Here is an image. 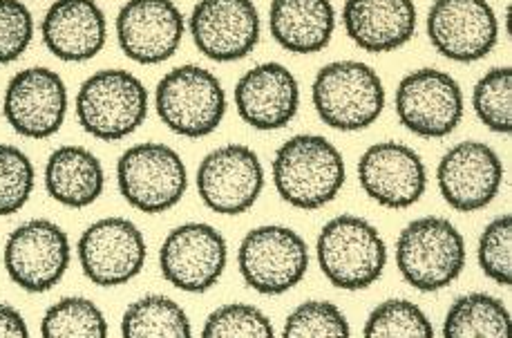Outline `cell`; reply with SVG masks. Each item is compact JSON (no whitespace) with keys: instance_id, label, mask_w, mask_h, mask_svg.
<instances>
[{"instance_id":"6da1fadb","label":"cell","mask_w":512,"mask_h":338,"mask_svg":"<svg viewBox=\"0 0 512 338\" xmlns=\"http://www.w3.org/2000/svg\"><path fill=\"white\" fill-rule=\"evenodd\" d=\"M273 186L300 211H318L336 200L347 182L345 157L327 137L302 133L284 142L271 164Z\"/></svg>"},{"instance_id":"7a4b0ae2","label":"cell","mask_w":512,"mask_h":338,"mask_svg":"<svg viewBox=\"0 0 512 338\" xmlns=\"http://www.w3.org/2000/svg\"><path fill=\"white\" fill-rule=\"evenodd\" d=\"M383 79L365 61H331L311 83V103L322 124L340 133L367 130L385 110Z\"/></svg>"},{"instance_id":"3957f363","label":"cell","mask_w":512,"mask_h":338,"mask_svg":"<svg viewBox=\"0 0 512 338\" xmlns=\"http://www.w3.org/2000/svg\"><path fill=\"white\" fill-rule=\"evenodd\" d=\"M396 269L416 291L434 294L459 280L468 262L466 240L450 220L416 218L398 233Z\"/></svg>"},{"instance_id":"277c9868","label":"cell","mask_w":512,"mask_h":338,"mask_svg":"<svg viewBox=\"0 0 512 338\" xmlns=\"http://www.w3.org/2000/svg\"><path fill=\"white\" fill-rule=\"evenodd\" d=\"M150 95L146 83L128 70H99L81 83L74 99L79 126L99 142H121L144 126Z\"/></svg>"},{"instance_id":"5b68a950","label":"cell","mask_w":512,"mask_h":338,"mask_svg":"<svg viewBox=\"0 0 512 338\" xmlns=\"http://www.w3.org/2000/svg\"><path fill=\"white\" fill-rule=\"evenodd\" d=\"M316 256L322 276L336 289L363 291L381 280L387 244L372 222L345 213L320 229Z\"/></svg>"},{"instance_id":"8992f818","label":"cell","mask_w":512,"mask_h":338,"mask_svg":"<svg viewBox=\"0 0 512 338\" xmlns=\"http://www.w3.org/2000/svg\"><path fill=\"white\" fill-rule=\"evenodd\" d=\"M226 90L215 72L186 63L166 72L155 88V110L170 133L186 139L213 135L226 117Z\"/></svg>"},{"instance_id":"52a82bcc","label":"cell","mask_w":512,"mask_h":338,"mask_svg":"<svg viewBox=\"0 0 512 338\" xmlns=\"http://www.w3.org/2000/svg\"><path fill=\"white\" fill-rule=\"evenodd\" d=\"M117 189L139 213H166L175 209L188 191L186 162L168 144H135L119 157Z\"/></svg>"},{"instance_id":"ba28073f","label":"cell","mask_w":512,"mask_h":338,"mask_svg":"<svg viewBox=\"0 0 512 338\" xmlns=\"http://www.w3.org/2000/svg\"><path fill=\"white\" fill-rule=\"evenodd\" d=\"M244 285L262 296H282L298 287L309 271L307 240L284 224L251 229L237 249Z\"/></svg>"},{"instance_id":"9c48e42d","label":"cell","mask_w":512,"mask_h":338,"mask_svg":"<svg viewBox=\"0 0 512 338\" xmlns=\"http://www.w3.org/2000/svg\"><path fill=\"white\" fill-rule=\"evenodd\" d=\"M5 271L25 294H47L61 283L72 262L70 238L59 224L34 218L16 227L5 242Z\"/></svg>"},{"instance_id":"30bf717a","label":"cell","mask_w":512,"mask_h":338,"mask_svg":"<svg viewBox=\"0 0 512 338\" xmlns=\"http://www.w3.org/2000/svg\"><path fill=\"white\" fill-rule=\"evenodd\" d=\"M394 110L401 126L421 139H443L459 128L466 99L452 74L421 68L398 81Z\"/></svg>"},{"instance_id":"8fae6325","label":"cell","mask_w":512,"mask_h":338,"mask_svg":"<svg viewBox=\"0 0 512 338\" xmlns=\"http://www.w3.org/2000/svg\"><path fill=\"white\" fill-rule=\"evenodd\" d=\"M229 265V242L208 222H184L168 233L159 249V271L184 294H206Z\"/></svg>"},{"instance_id":"7c38bea8","label":"cell","mask_w":512,"mask_h":338,"mask_svg":"<svg viewBox=\"0 0 512 338\" xmlns=\"http://www.w3.org/2000/svg\"><path fill=\"white\" fill-rule=\"evenodd\" d=\"M77 256L83 276L97 287L135 280L148 260L144 233L128 218H101L81 233Z\"/></svg>"},{"instance_id":"4fadbf2b","label":"cell","mask_w":512,"mask_h":338,"mask_svg":"<svg viewBox=\"0 0 512 338\" xmlns=\"http://www.w3.org/2000/svg\"><path fill=\"white\" fill-rule=\"evenodd\" d=\"M197 195L217 215H242L264 191L260 155L244 144H226L208 153L197 166Z\"/></svg>"},{"instance_id":"5bb4252c","label":"cell","mask_w":512,"mask_h":338,"mask_svg":"<svg viewBox=\"0 0 512 338\" xmlns=\"http://www.w3.org/2000/svg\"><path fill=\"white\" fill-rule=\"evenodd\" d=\"M70 108L68 86L59 72L32 65L9 79L3 97L5 121L25 139H50L65 124Z\"/></svg>"},{"instance_id":"9a60e30c","label":"cell","mask_w":512,"mask_h":338,"mask_svg":"<svg viewBox=\"0 0 512 338\" xmlns=\"http://www.w3.org/2000/svg\"><path fill=\"white\" fill-rule=\"evenodd\" d=\"M425 30L448 61L477 63L497 48L499 18L488 0H434Z\"/></svg>"},{"instance_id":"2e32d148","label":"cell","mask_w":512,"mask_h":338,"mask_svg":"<svg viewBox=\"0 0 512 338\" xmlns=\"http://www.w3.org/2000/svg\"><path fill=\"white\" fill-rule=\"evenodd\" d=\"M197 52L215 63H235L260 43L262 21L253 0H197L188 16Z\"/></svg>"},{"instance_id":"e0dca14e","label":"cell","mask_w":512,"mask_h":338,"mask_svg":"<svg viewBox=\"0 0 512 338\" xmlns=\"http://www.w3.org/2000/svg\"><path fill=\"white\" fill-rule=\"evenodd\" d=\"M504 162L492 146L470 139L448 148L436 166V184L450 209L483 211L504 186Z\"/></svg>"},{"instance_id":"ac0fdd59","label":"cell","mask_w":512,"mask_h":338,"mask_svg":"<svg viewBox=\"0 0 512 338\" xmlns=\"http://www.w3.org/2000/svg\"><path fill=\"white\" fill-rule=\"evenodd\" d=\"M115 30L126 59L159 65L182 48L186 18L173 0H126L117 14Z\"/></svg>"},{"instance_id":"d6986e66","label":"cell","mask_w":512,"mask_h":338,"mask_svg":"<svg viewBox=\"0 0 512 338\" xmlns=\"http://www.w3.org/2000/svg\"><path fill=\"white\" fill-rule=\"evenodd\" d=\"M358 182L369 200L383 209L405 211L428 189V168L412 146L381 142L358 159Z\"/></svg>"},{"instance_id":"ffe728a7","label":"cell","mask_w":512,"mask_h":338,"mask_svg":"<svg viewBox=\"0 0 512 338\" xmlns=\"http://www.w3.org/2000/svg\"><path fill=\"white\" fill-rule=\"evenodd\" d=\"M233 103L246 126L260 133L287 128L300 110V83L287 65L267 61L253 65L235 83Z\"/></svg>"},{"instance_id":"44dd1931","label":"cell","mask_w":512,"mask_h":338,"mask_svg":"<svg viewBox=\"0 0 512 338\" xmlns=\"http://www.w3.org/2000/svg\"><path fill=\"white\" fill-rule=\"evenodd\" d=\"M41 39L63 63H85L108 43V18L97 0H54L41 21Z\"/></svg>"},{"instance_id":"7402d4cb","label":"cell","mask_w":512,"mask_h":338,"mask_svg":"<svg viewBox=\"0 0 512 338\" xmlns=\"http://www.w3.org/2000/svg\"><path fill=\"white\" fill-rule=\"evenodd\" d=\"M419 25L414 0H345L343 27L349 41L369 54L401 50Z\"/></svg>"},{"instance_id":"603a6c76","label":"cell","mask_w":512,"mask_h":338,"mask_svg":"<svg viewBox=\"0 0 512 338\" xmlns=\"http://www.w3.org/2000/svg\"><path fill=\"white\" fill-rule=\"evenodd\" d=\"M269 32L282 50L318 54L336 32V7L331 0H271Z\"/></svg>"},{"instance_id":"cb8c5ba5","label":"cell","mask_w":512,"mask_h":338,"mask_svg":"<svg viewBox=\"0 0 512 338\" xmlns=\"http://www.w3.org/2000/svg\"><path fill=\"white\" fill-rule=\"evenodd\" d=\"M43 182L54 202L68 209H88L106 191V171L90 148L65 144L47 157Z\"/></svg>"},{"instance_id":"d4e9b609","label":"cell","mask_w":512,"mask_h":338,"mask_svg":"<svg viewBox=\"0 0 512 338\" xmlns=\"http://www.w3.org/2000/svg\"><path fill=\"white\" fill-rule=\"evenodd\" d=\"M445 338H508L510 312L497 296L472 291L450 305L443 321Z\"/></svg>"},{"instance_id":"484cf974","label":"cell","mask_w":512,"mask_h":338,"mask_svg":"<svg viewBox=\"0 0 512 338\" xmlns=\"http://www.w3.org/2000/svg\"><path fill=\"white\" fill-rule=\"evenodd\" d=\"M121 334L128 338H191L193 323L173 298L148 294L123 312Z\"/></svg>"},{"instance_id":"4316f807","label":"cell","mask_w":512,"mask_h":338,"mask_svg":"<svg viewBox=\"0 0 512 338\" xmlns=\"http://www.w3.org/2000/svg\"><path fill=\"white\" fill-rule=\"evenodd\" d=\"M43 338H106L108 321L101 309L85 296L56 300L41 318Z\"/></svg>"},{"instance_id":"83f0119b","label":"cell","mask_w":512,"mask_h":338,"mask_svg":"<svg viewBox=\"0 0 512 338\" xmlns=\"http://www.w3.org/2000/svg\"><path fill=\"white\" fill-rule=\"evenodd\" d=\"M474 115L490 133H512V68L497 65L477 81L472 90Z\"/></svg>"},{"instance_id":"f1b7e54d","label":"cell","mask_w":512,"mask_h":338,"mask_svg":"<svg viewBox=\"0 0 512 338\" xmlns=\"http://www.w3.org/2000/svg\"><path fill=\"white\" fill-rule=\"evenodd\" d=\"M367 338H430L434 327L428 314L407 298H390L372 309L363 325Z\"/></svg>"},{"instance_id":"f546056e","label":"cell","mask_w":512,"mask_h":338,"mask_svg":"<svg viewBox=\"0 0 512 338\" xmlns=\"http://www.w3.org/2000/svg\"><path fill=\"white\" fill-rule=\"evenodd\" d=\"M36 186V168L30 155L12 144H0V218L25 209Z\"/></svg>"},{"instance_id":"4dcf8cb0","label":"cell","mask_w":512,"mask_h":338,"mask_svg":"<svg viewBox=\"0 0 512 338\" xmlns=\"http://www.w3.org/2000/svg\"><path fill=\"white\" fill-rule=\"evenodd\" d=\"M352 327L345 312L329 300H305L287 316L284 338H347Z\"/></svg>"},{"instance_id":"1f68e13d","label":"cell","mask_w":512,"mask_h":338,"mask_svg":"<svg viewBox=\"0 0 512 338\" xmlns=\"http://www.w3.org/2000/svg\"><path fill=\"white\" fill-rule=\"evenodd\" d=\"M204 338H271L276 336L271 318L260 307L246 303L224 305L208 314L202 327Z\"/></svg>"},{"instance_id":"d6a6232c","label":"cell","mask_w":512,"mask_h":338,"mask_svg":"<svg viewBox=\"0 0 512 338\" xmlns=\"http://www.w3.org/2000/svg\"><path fill=\"white\" fill-rule=\"evenodd\" d=\"M477 260L483 274L499 287L512 285V215H499L483 229Z\"/></svg>"},{"instance_id":"836d02e7","label":"cell","mask_w":512,"mask_h":338,"mask_svg":"<svg viewBox=\"0 0 512 338\" xmlns=\"http://www.w3.org/2000/svg\"><path fill=\"white\" fill-rule=\"evenodd\" d=\"M34 14L21 0H0V65L21 59L34 41Z\"/></svg>"},{"instance_id":"e575fe53","label":"cell","mask_w":512,"mask_h":338,"mask_svg":"<svg viewBox=\"0 0 512 338\" xmlns=\"http://www.w3.org/2000/svg\"><path fill=\"white\" fill-rule=\"evenodd\" d=\"M30 327L25 323V316L16 307L0 303V338H27Z\"/></svg>"}]
</instances>
